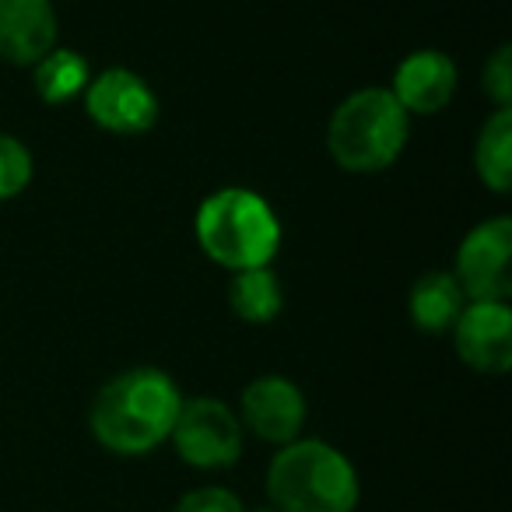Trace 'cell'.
<instances>
[{
  "label": "cell",
  "mask_w": 512,
  "mask_h": 512,
  "mask_svg": "<svg viewBox=\"0 0 512 512\" xmlns=\"http://www.w3.org/2000/svg\"><path fill=\"white\" fill-rule=\"evenodd\" d=\"M467 299H463V288L456 285V278L449 271H428L414 281L411 299H407V309H411V323L428 337L449 334L456 323V316L463 313Z\"/></svg>",
  "instance_id": "obj_12"
},
{
  "label": "cell",
  "mask_w": 512,
  "mask_h": 512,
  "mask_svg": "<svg viewBox=\"0 0 512 512\" xmlns=\"http://www.w3.org/2000/svg\"><path fill=\"white\" fill-rule=\"evenodd\" d=\"M456 64L442 50H414L393 71L390 95L407 116H435L456 95Z\"/></svg>",
  "instance_id": "obj_10"
},
{
  "label": "cell",
  "mask_w": 512,
  "mask_h": 512,
  "mask_svg": "<svg viewBox=\"0 0 512 512\" xmlns=\"http://www.w3.org/2000/svg\"><path fill=\"white\" fill-rule=\"evenodd\" d=\"M411 116L390 88H362L334 109L327 127V151L344 172L372 176L390 169L407 148Z\"/></svg>",
  "instance_id": "obj_4"
},
{
  "label": "cell",
  "mask_w": 512,
  "mask_h": 512,
  "mask_svg": "<svg viewBox=\"0 0 512 512\" xmlns=\"http://www.w3.org/2000/svg\"><path fill=\"white\" fill-rule=\"evenodd\" d=\"M449 334L470 372L505 376L512 369V309L505 302H467Z\"/></svg>",
  "instance_id": "obj_9"
},
{
  "label": "cell",
  "mask_w": 512,
  "mask_h": 512,
  "mask_svg": "<svg viewBox=\"0 0 512 512\" xmlns=\"http://www.w3.org/2000/svg\"><path fill=\"white\" fill-rule=\"evenodd\" d=\"M179 393L176 379L155 365H137L113 376L88 407V432L106 453L137 460L165 446L176 425Z\"/></svg>",
  "instance_id": "obj_1"
},
{
  "label": "cell",
  "mask_w": 512,
  "mask_h": 512,
  "mask_svg": "<svg viewBox=\"0 0 512 512\" xmlns=\"http://www.w3.org/2000/svg\"><path fill=\"white\" fill-rule=\"evenodd\" d=\"M197 242L225 271L271 267L281 249V221L260 193L246 186H225L197 207Z\"/></svg>",
  "instance_id": "obj_3"
},
{
  "label": "cell",
  "mask_w": 512,
  "mask_h": 512,
  "mask_svg": "<svg viewBox=\"0 0 512 512\" xmlns=\"http://www.w3.org/2000/svg\"><path fill=\"white\" fill-rule=\"evenodd\" d=\"M235 414H239L242 432L281 449L288 442L302 439L309 404H306V393L292 379L271 372V376H256L253 383H246Z\"/></svg>",
  "instance_id": "obj_8"
},
{
  "label": "cell",
  "mask_w": 512,
  "mask_h": 512,
  "mask_svg": "<svg viewBox=\"0 0 512 512\" xmlns=\"http://www.w3.org/2000/svg\"><path fill=\"white\" fill-rule=\"evenodd\" d=\"M228 306L242 323L264 327L274 323L285 309V288L271 267H253V271H235L228 285Z\"/></svg>",
  "instance_id": "obj_14"
},
{
  "label": "cell",
  "mask_w": 512,
  "mask_h": 512,
  "mask_svg": "<svg viewBox=\"0 0 512 512\" xmlns=\"http://www.w3.org/2000/svg\"><path fill=\"white\" fill-rule=\"evenodd\" d=\"M456 285L467 302H509L512 295V221L505 214L474 225L456 249Z\"/></svg>",
  "instance_id": "obj_6"
},
{
  "label": "cell",
  "mask_w": 512,
  "mask_h": 512,
  "mask_svg": "<svg viewBox=\"0 0 512 512\" xmlns=\"http://www.w3.org/2000/svg\"><path fill=\"white\" fill-rule=\"evenodd\" d=\"M172 512H246L242 498L232 488H221V484H204V488H193L172 505Z\"/></svg>",
  "instance_id": "obj_18"
},
{
  "label": "cell",
  "mask_w": 512,
  "mask_h": 512,
  "mask_svg": "<svg viewBox=\"0 0 512 512\" xmlns=\"http://www.w3.org/2000/svg\"><path fill=\"white\" fill-rule=\"evenodd\" d=\"M481 88L495 109H512V46L502 43L481 71Z\"/></svg>",
  "instance_id": "obj_17"
},
{
  "label": "cell",
  "mask_w": 512,
  "mask_h": 512,
  "mask_svg": "<svg viewBox=\"0 0 512 512\" xmlns=\"http://www.w3.org/2000/svg\"><path fill=\"white\" fill-rule=\"evenodd\" d=\"M474 172L491 193L512 190V109H495L474 144Z\"/></svg>",
  "instance_id": "obj_13"
},
{
  "label": "cell",
  "mask_w": 512,
  "mask_h": 512,
  "mask_svg": "<svg viewBox=\"0 0 512 512\" xmlns=\"http://www.w3.org/2000/svg\"><path fill=\"white\" fill-rule=\"evenodd\" d=\"M246 512H278L271 502H264V505H253V509H246Z\"/></svg>",
  "instance_id": "obj_19"
},
{
  "label": "cell",
  "mask_w": 512,
  "mask_h": 512,
  "mask_svg": "<svg viewBox=\"0 0 512 512\" xmlns=\"http://www.w3.org/2000/svg\"><path fill=\"white\" fill-rule=\"evenodd\" d=\"M85 113L116 137H141L158 123V95L137 71L106 67L85 88Z\"/></svg>",
  "instance_id": "obj_7"
},
{
  "label": "cell",
  "mask_w": 512,
  "mask_h": 512,
  "mask_svg": "<svg viewBox=\"0 0 512 512\" xmlns=\"http://www.w3.org/2000/svg\"><path fill=\"white\" fill-rule=\"evenodd\" d=\"M267 502L278 512H355L362 477L355 463L323 439H295L267 463Z\"/></svg>",
  "instance_id": "obj_2"
},
{
  "label": "cell",
  "mask_w": 512,
  "mask_h": 512,
  "mask_svg": "<svg viewBox=\"0 0 512 512\" xmlns=\"http://www.w3.org/2000/svg\"><path fill=\"white\" fill-rule=\"evenodd\" d=\"M57 46L53 0H0V60L36 67Z\"/></svg>",
  "instance_id": "obj_11"
},
{
  "label": "cell",
  "mask_w": 512,
  "mask_h": 512,
  "mask_svg": "<svg viewBox=\"0 0 512 512\" xmlns=\"http://www.w3.org/2000/svg\"><path fill=\"white\" fill-rule=\"evenodd\" d=\"M88 81H92V67L71 46H53L36 67H32V88L46 106H64L85 95Z\"/></svg>",
  "instance_id": "obj_15"
},
{
  "label": "cell",
  "mask_w": 512,
  "mask_h": 512,
  "mask_svg": "<svg viewBox=\"0 0 512 512\" xmlns=\"http://www.w3.org/2000/svg\"><path fill=\"white\" fill-rule=\"evenodd\" d=\"M176 456L193 470H228L242 460L246 432L239 414L218 397H183L169 435Z\"/></svg>",
  "instance_id": "obj_5"
},
{
  "label": "cell",
  "mask_w": 512,
  "mask_h": 512,
  "mask_svg": "<svg viewBox=\"0 0 512 512\" xmlns=\"http://www.w3.org/2000/svg\"><path fill=\"white\" fill-rule=\"evenodd\" d=\"M32 172H36L32 151L18 137L0 134V200H15L18 193H25Z\"/></svg>",
  "instance_id": "obj_16"
}]
</instances>
